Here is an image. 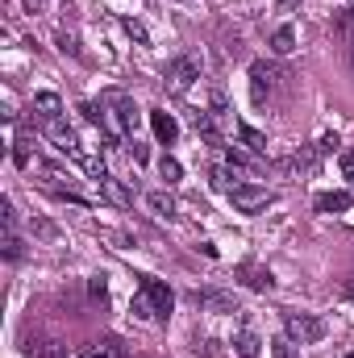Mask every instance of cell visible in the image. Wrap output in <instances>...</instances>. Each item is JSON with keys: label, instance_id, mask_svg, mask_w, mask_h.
Instances as JSON below:
<instances>
[{"label": "cell", "instance_id": "obj_1", "mask_svg": "<svg viewBox=\"0 0 354 358\" xmlns=\"http://www.w3.org/2000/svg\"><path fill=\"white\" fill-rule=\"evenodd\" d=\"M100 113H104V121H108V134H117V138H134L138 134V104L125 96V92L108 88L100 92Z\"/></svg>", "mask_w": 354, "mask_h": 358}, {"label": "cell", "instance_id": "obj_2", "mask_svg": "<svg viewBox=\"0 0 354 358\" xmlns=\"http://www.w3.org/2000/svg\"><path fill=\"white\" fill-rule=\"evenodd\" d=\"M283 334H288L296 346H313V342L325 338V321L313 317V313H288V317H283Z\"/></svg>", "mask_w": 354, "mask_h": 358}, {"label": "cell", "instance_id": "obj_3", "mask_svg": "<svg viewBox=\"0 0 354 358\" xmlns=\"http://www.w3.org/2000/svg\"><path fill=\"white\" fill-rule=\"evenodd\" d=\"M196 80H200V59L196 55H176L167 63V71H163V84L171 92H187Z\"/></svg>", "mask_w": 354, "mask_h": 358}, {"label": "cell", "instance_id": "obj_4", "mask_svg": "<svg viewBox=\"0 0 354 358\" xmlns=\"http://www.w3.org/2000/svg\"><path fill=\"white\" fill-rule=\"evenodd\" d=\"M275 88H279V67H275V63H267V59L250 63V100H255L259 108L275 96Z\"/></svg>", "mask_w": 354, "mask_h": 358}, {"label": "cell", "instance_id": "obj_5", "mask_svg": "<svg viewBox=\"0 0 354 358\" xmlns=\"http://www.w3.org/2000/svg\"><path fill=\"white\" fill-rule=\"evenodd\" d=\"M275 200V192H267V187H255V183H238L234 192H229V204L238 208V213H259Z\"/></svg>", "mask_w": 354, "mask_h": 358}, {"label": "cell", "instance_id": "obj_6", "mask_svg": "<svg viewBox=\"0 0 354 358\" xmlns=\"http://www.w3.org/2000/svg\"><path fill=\"white\" fill-rule=\"evenodd\" d=\"M46 138H50V142H55V146H59L63 155H71V159H76L80 167H88V163H92L88 155H84V146L76 142V134H71V129L63 125V117H59V121H46Z\"/></svg>", "mask_w": 354, "mask_h": 358}, {"label": "cell", "instance_id": "obj_7", "mask_svg": "<svg viewBox=\"0 0 354 358\" xmlns=\"http://www.w3.org/2000/svg\"><path fill=\"white\" fill-rule=\"evenodd\" d=\"M196 304L204 308V313H242V304H238V296L234 292H225V287H204V292H196Z\"/></svg>", "mask_w": 354, "mask_h": 358}, {"label": "cell", "instance_id": "obj_8", "mask_svg": "<svg viewBox=\"0 0 354 358\" xmlns=\"http://www.w3.org/2000/svg\"><path fill=\"white\" fill-rule=\"evenodd\" d=\"M142 292L150 296V304H155V313H159V321L171 313V304H176V296H171V287L163 283V279H142Z\"/></svg>", "mask_w": 354, "mask_h": 358}, {"label": "cell", "instance_id": "obj_9", "mask_svg": "<svg viewBox=\"0 0 354 358\" xmlns=\"http://www.w3.org/2000/svg\"><path fill=\"white\" fill-rule=\"evenodd\" d=\"M96 183H100V192H104V196H108L117 208H129V204H134V192H129L121 179H113L108 171H100V176H96Z\"/></svg>", "mask_w": 354, "mask_h": 358}, {"label": "cell", "instance_id": "obj_10", "mask_svg": "<svg viewBox=\"0 0 354 358\" xmlns=\"http://www.w3.org/2000/svg\"><path fill=\"white\" fill-rule=\"evenodd\" d=\"M192 121H196V134H200V138H204L208 146H221V138H225V134H221V121H217V117H213L208 108H200V113H196Z\"/></svg>", "mask_w": 354, "mask_h": 358}, {"label": "cell", "instance_id": "obj_11", "mask_svg": "<svg viewBox=\"0 0 354 358\" xmlns=\"http://www.w3.org/2000/svg\"><path fill=\"white\" fill-rule=\"evenodd\" d=\"M150 129H155V138H159V142H167V146L179 138L176 117H171V113H163V108H155V113H150Z\"/></svg>", "mask_w": 354, "mask_h": 358}, {"label": "cell", "instance_id": "obj_12", "mask_svg": "<svg viewBox=\"0 0 354 358\" xmlns=\"http://www.w3.org/2000/svg\"><path fill=\"white\" fill-rule=\"evenodd\" d=\"M234 355H238V358H259V355H263L259 334H255V329H238V338H234Z\"/></svg>", "mask_w": 354, "mask_h": 358}, {"label": "cell", "instance_id": "obj_13", "mask_svg": "<svg viewBox=\"0 0 354 358\" xmlns=\"http://www.w3.org/2000/svg\"><path fill=\"white\" fill-rule=\"evenodd\" d=\"M34 108H38L42 121H59V117H63V100H59L55 92H38V96H34Z\"/></svg>", "mask_w": 354, "mask_h": 358}, {"label": "cell", "instance_id": "obj_14", "mask_svg": "<svg viewBox=\"0 0 354 358\" xmlns=\"http://www.w3.org/2000/svg\"><path fill=\"white\" fill-rule=\"evenodd\" d=\"M292 50H296V29H292V25H279V29L271 34V55L283 59V55H292Z\"/></svg>", "mask_w": 354, "mask_h": 358}, {"label": "cell", "instance_id": "obj_15", "mask_svg": "<svg viewBox=\"0 0 354 358\" xmlns=\"http://www.w3.org/2000/svg\"><path fill=\"white\" fill-rule=\"evenodd\" d=\"M351 208V192H321L317 196V213H346Z\"/></svg>", "mask_w": 354, "mask_h": 358}, {"label": "cell", "instance_id": "obj_16", "mask_svg": "<svg viewBox=\"0 0 354 358\" xmlns=\"http://www.w3.org/2000/svg\"><path fill=\"white\" fill-rule=\"evenodd\" d=\"M146 208H150L155 217H167V221L176 217V200H171L167 192H146Z\"/></svg>", "mask_w": 354, "mask_h": 358}, {"label": "cell", "instance_id": "obj_17", "mask_svg": "<svg viewBox=\"0 0 354 358\" xmlns=\"http://www.w3.org/2000/svg\"><path fill=\"white\" fill-rule=\"evenodd\" d=\"M238 138H242V146H246L250 155H267V138L255 129V125H246V121H242V125H238Z\"/></svg>", "mask_w": 354, "mask_h": 358}, {"label": "cell", "instance_id": "obj_18", "mask_svg": "<svg viewBox=\"0 0 354 358\" xmlns=\"http://www.w3.org/2000/svg\"><path fill=\"white\" fill-rule=\"evenodd\" d=\"M208 176H213V187H217V192H225V196H229V192L238 187V171H234L229 163H225V167H213Z\"/></svg>", "mask_w": 354, "mask_h": 358}, {"label": "cell", "instance_id": "obj_19", "mask_svg": "<svg viewBox=\"0 0 354 358\" xmlns=\"http://www.w3.org/2000/svg\"><path fill=\"white\" fill-rule=\"evenodd\" d=\"M129 308H134V317H138V321H159V313H155V304H150V296H146L142 287L134 292V304H129Z\"/></svg>", "mask_w": 354, "mask_h": 358}, {"label": "cell", "instance_id": "obj_20", "mask_svg": "<svg viewBox=\"0 0 354 358\" xmlns=\"http://www.w3.org/2000/svg\"><path fill=\"white\" fill-rule=\"evenodd\" d=\"M80 358H121V342H117V338H108V342H92Z\"/></svg>", "mask_w": 354, "mask_h": 358}, {"label": "cell", "instance_id": "obj_21", "mask_svg": "<svg viewBox=\"0 0 354 358\" xmlns=\"http://www.w3.org/2000/svg\"><path fill=\"white\" fill-rule=\"evenodd\" d=\"M208 113H213L221 125L234 117V108H229V100H225V92H221V88H213V96H208Z\"/></svg>", "mask_w": 354, "mask_h": 358}, {"label": "cell", "instance_id": "obj_22", "mask_svg": "<svg viewBox=\"0 0 354 358\" xmlns=\"http://www.w3.org/2000/svg\"><path fill=\"white\" fill-rule=\"evenodd\" d=\"M159 176L167 179V187H171V183H179V179H183V167H179V159L163 155V163H159Z\"/></svg>", "mask_w": 354, "mask_h": 358}, {"label": "cell", "instance_id": "obj_23", "mask_svg": "<svg viewBox=\"0 0 354 358\" xmlns=\"http://www.w3.org/2000/svg\"><path fill=\"white\" fill-rule=\"evenodd\" d=\"M55 42H59V50H63V55H71V59H84V50H80V42H76V34H67V29H59V34H55Z\"/></svg>", "mask_w": 354, "mask_h": 358}, {"label": "cell", "instance_id": "obj_24", "mask_svg": "<svg viewBox=\"0 0 354 358\" xmlns=\"http://www.w3.org/2000/svg\"><path fill=\"white\" fill-rule=\"evenodd\" d=\"M121 25H125V34H129V38H134V42H138V46H146V42H150V34H146V25H142V21H138V17H125V21H121Z\"/></svg>", "mask_w": 354, "mask_h": 358}, {"label": "cell", "instance_id": "obj_25", "mask_svg": "<svg viewBox=\"0 0 354 358\" xmlns=\"http://www.w3.org/2000/svg\"><path fill=\"white\" fill-rule=\"evenodd\" d=\"M246 275H250L246 283H250L255 292H271V287H275V279H271V271H259V267H250Z\"/></svg>", "mask_w": 354, "mask_h": 358}, {"label": "cell", "instance_id": "obj_26", "mask_svg": "<svg viewBox=\"0 0 354 358\" xmlns=\"http://www.w3.org/2000/svg\"><path fill=\"white\" fill-rule=\"evenodd\" d=\"M21 255H25V242H21L17 234H4V259H8V263H17Z\"/></svg>", "mask_w": 354, "mask_h": 358}, {"label": "cell", "instance_id": "obj_27", "mask_svg": "<svg viewBox=\"0 0 354 358\" xmlns=\"http://www.w3.org/2000/svg\"><path fill=\"white\" fill-rule=\"evenodd\" d=\"M271 358H296V342L283 334V338H275L271 342Z\"/></svg>", "mask_w": 354, "mask_h": 358}, {"label": "cell", "instance_id": "obj_28", "mask_svg": "<svg viewBox=\"0 0 354 358\" xmlns=\"http://www.w3.org/2000/svg\"><path fill=\"white\" fill-rule=\"evenodd\" d=\"M88 296L96 300V304H104V300H108V283H104V275H96V279L88 283Z\"/></svg>", "mask_w": 354, "mask_h": 358}, {"label": "cell", "instance_id": "obj_29", "mask_svg": "<svg viewBox=\"0 0 354 358\" xmlns=\"http://www.w3.org/2000/svg\"><path fill=\"white\" fill-rule=\"evenodd\" d=\"M13 163H17V167H29V142H25V138L13 142Z\"/></svg>", "mask_w": 354, "mask_h": 358}, {"label": "cell", "instance_id": "obj_30", "mask_svg": "<svg viewBox=\"0 0 354 358\" xmlns=\"http://www.w3.org/2000/svg\"><path fill=\"white\" fill-rule=\"evenodd\" d=\"M34 234H38V238H42V242H55V238H59V229H55V225H50V221H42V217H38V221H34Z\"/></svg>", "mask_w": 354, "mask_h": 358}, {"label": "cell", "instance_id": "obj_31", "mask_svg": "<svg viewBox=\"0 0 354 358\" xmlns=\"http://www.w3.org/2000/svg\"><path fill=\"white\" fill-rule=\"evenodd\" d=\"M317 155H330V150H338V134H321V142L313 146Z\"/></svg>", "mask_w": 354, "mask_h": 358}, {"label": "cell", "instance_id": "obj_32", "mask_svg": "<svg viewBox=\"0 0 354 358\" xmlns=\"http://www.w3.org/2000/svg\"><path fill=\"white\" fill-rule=\"evenodd\" d=\"M342 176L354 183V150H346V155H342Z\"/></svg>", "mask_w": 354, "mask_h": 358}, {"label": "cell", "instance_id": "obj_33", "mask_svg": "<svg viewBox=\"0 0 354 358\" xmlns=\"http://www.w3.org/2000/svg\"><path fill=\"white\" fill-rule=\"evenodd\" d=\"M200 350H204V358H221V346H217V342H204Z\"/></svg>", "mask_w": 354, "mask_h": 358}, {"label": "cell", "instance_id": "obj_34", "mask_svg": "<svg viewBox=\"0 0 354 358\" xmlns=\"http://www.w3.org/2000/svg\"><path fill=\"white\" fill-rule=\"evenodd\" d=\"M296 4H304V0H275V8H279V13H292Z\"/></svg>", "mask_w": 354, "mask_h": 358}, {"label": "cell", "instance_id": "obj_35", "mask_svg": "<svg viewBox=\"0 0 354 358\" xmlns=\"http://www.w3.org/2000/svg\"><path fill=\"white\" fill-rule=\"evenodd\" d=\"M42 4H46V0H25V8H29V13H38Z\"/></svg>", "mask_w": 354, "mask_h": 358}, {"label": "cell", "instance_id": "obj_36", "mask_svg": "<svg viewBox=\"0 0 354 358\" xmlns=\"http://www.w3.org/2000/svg\"><path fill=\"white\" fill-rule=\"evenodd\" d=\"M346 296H351V300H354V275H351V279H346Z\"/></svg>", "mask_w": 354, "mask_h": 358}, {"label": "cell", "instance_id": "obj_37", "mask_svg": "<svg viewBox=\"0 0 354 358\" xmlns=\"http://www.w3.org/2000/svg\"><path fill=\"white\" fill-rule=\"evenodd\" d=\"M351 67H354V42H351Z\"/></svg>", "mask_w": 354, "mask_h": 358}, {"label": "cell", "instance_id": "obj_38", "mask_svg": "<svg viewBox=\"0 0 354 358\" xmlns=\"http://www.w3.org/2000/svg\"><path fill=\"white\" fill-rule=\"evenodd\" d=\"M346 358H354V350H351V355H346Z\"/></svg>", "mask_w": 354, "mask_h": 358}]
</instances>
